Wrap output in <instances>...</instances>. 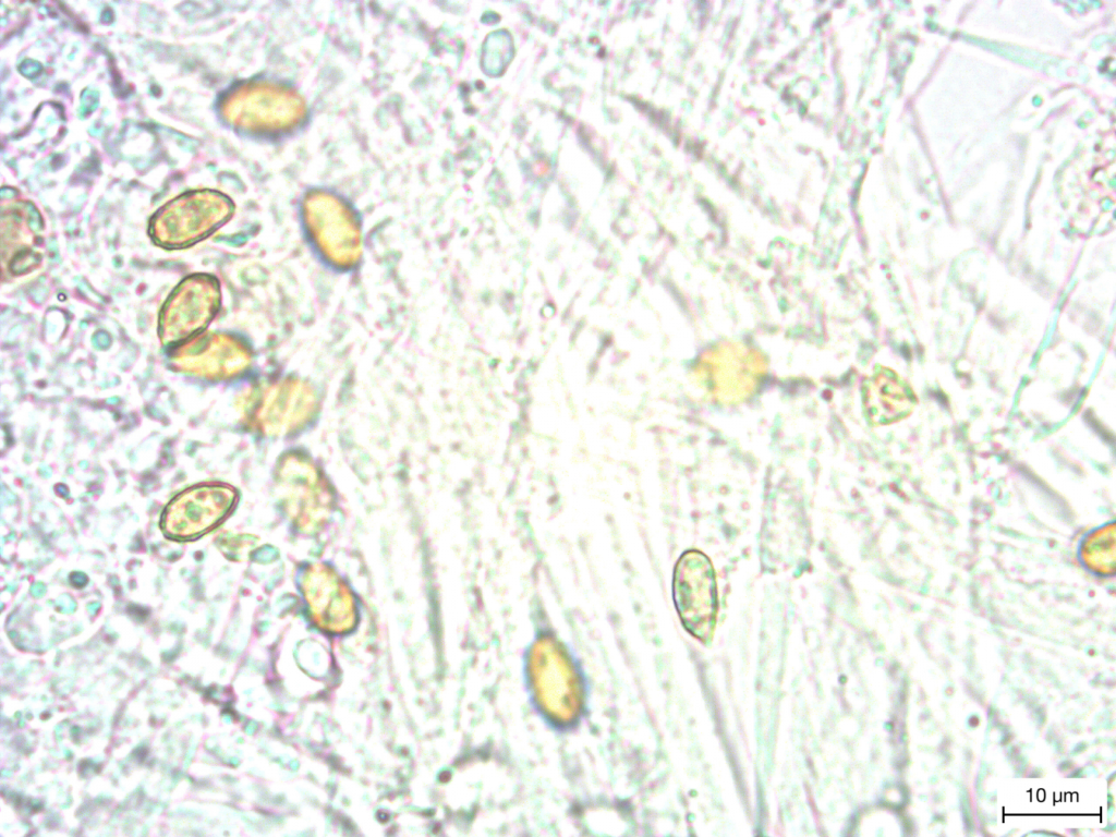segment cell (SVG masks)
<instances>
[{"mask_svg": "<svg viewBox=\"0 0 1116 837\" xmlns=\"http://www.w3.org/2000/svg\"><path fill=\"white\" fill-rule=\"evenodd\" d=\"M301 590L313 621L324 631L344 633L356 621L351 591L330 567L313 563L302 573Z\"/></svg>", "mask_w": 1116, "mask_h": 837, "instance_id": "obj_6", "label": "cell"}, {"mask_svg": "<svg viewBox=\"0 0 1116 837\" xmlns=\"http://www.w3.org/2000/svg\"><path fill=\"white\" fill-rule=\"evenodd\" d=\"M674 599L686 629L705 640L712 636L717 612L714 570L706 556L691 550L681 556L674 573Z\"/></svg>", "mask_w": 1116, "mask_h": 837, "instance_id": "obj_5", "label": "cell"}, {"mask_svg": "<svg viewBox=\"0 0 1116 837\" xmlns=\"http://www.w3.org/2000/svg\"><path fill=\"white\" fill-rule=\"evenodd\" d=\"M223 114L240 132L270 144L294 138L311 120L301 89L272 74L236 84L225 98Z\"/></svg>", "mask_w": 1116, "mask_h": 837, "instance_id": "obj_1", "label": "cell"}, {"mask_svg": "<svg viewBox=\"0 0 1116 837\" xmlns=\"http://www.w3.org/2000/svg\"><path fill=\"white\" fill-rule=\"evenodd\" d=\"M235 493L226 486H203L182 493L165 511L162 526L174 537H190L214 526L231 509Z\"/></svg>", "mask_w": 1116, "mask_h": 837, "instance_id": "obj_7", "label": "cell"}, {"mask_svg": "<svg viewBox=\"0 0 1116 837\" xmlns=\"http://www.w3.org/2000/svg\"><path fill=\"white\" fill-rule=\"evenodd\" d=\"M204 340L203 367L208 376L230 378L244 373L251 366L253 355L242 340L226 335Z\"/></svg>", "mask_w": 1116, "mask_h": 837, "instance_id": "obj_10", "label": "cell"}, {"mask_svg": "<svg viewBox=\"0 0 1116 837\" xmlns=\"http://www.w3.org/2000/svg\"><path fill=\"white\" fill-rule=\"evenodd\" d=\"M914 397L900 379L888 371L875 374L866 384L864 405L869 417L877 424H888L907 416Z\"/></svg>", "mask_w": 1116, "mask_h": 837, "instance_id": "obj_9", "label": "cell"}, {"mask_svg": "<svg viewBox=\"0 0 1116 837\" xmlns=\"http://www.w3.org/2000/svg\"><path fill=\"white\" fill-rule=\"evenodd\" d=\"M299 213L304 234L319 257L335 269H354L363 256V232L353 205L326 186L301 195Z\"/></svg>", "mask_w": 1116, "mask_h": 837, "instance_id": "obj_2", "label": "cell"}, {"mask_svg": "<svg viewBox=\"0 0 1116 837\" xmlns=\"http://www.w3.org/2000/svg\"><path fill=\"white\" fill-rule=\"evenodd\" d=\"M239 401L245 424L270 438L302 430L314 420L319 408L316 388L296 376L260 380L243 391Z\"/></svg>", "mask_w": 1116, "mask_h": 837, "instance_id": "obj_3", "label": "cell"}, {"mask_svg": "<svg viewBox=\"0 0 1116 837\" xmlns=\"http://www.w3.org/2000/svg\"><path fill=\"white\" fill-rule=\"evenodd\" d=\"M765 374L763 356L742 343L726 342L706 351L698 364V375L711 388L755 385Z\"/></svg>", "mask_w": 1116, "mask_h": 837, "instance_id": "obj_8", "label": "cell"}, {"mask_svg": "<svg viewBox=\"0 0 1116 837\" xmlns=\"http://www.w3.org/2000/svg\"><path fill=\"white\" fill-rule=\"evenodd\" d=\"M1083 563L1101 575H1113L1116 570V527L1106 524L1083 541L1080 550Z\"/></svg>", "mask_w": 1116, "mask_h": 837, "instance_id": "obj_11", "label": "cell"}, {"mask_svg": "<svg viewBox=\"0 0 1116 837\" xmlns=\"http://www.w3.org/2000/svg\"><path fill=\"white\" fill-rule=\"evenodd\" d=\"M275 477L291 522L303 533L319 531L330 517L332 494L317 465L304 453L288 452L278 462Z\"/></svg>", "mask_w": 1116, "mask_h": 837, "instance_id": "obj_4", "label": "cell"}]
</instances>
